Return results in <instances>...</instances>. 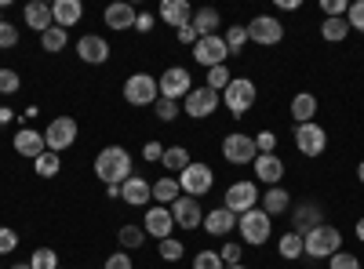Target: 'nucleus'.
<instances>
[{
    "label": "nucleus",
    "mask_w": 364,
    "mask_h": 269,
    "mask_svg": "<svg viewBox=\"0 0 364 269\" xmlns=\"http://www.w3.org/2000/svg\"><path fill=\"white\" fill-rule=\"evenodd\" d=\"M102 269H132V258H128V251H117V255H109Z\"/></svg>",
    "instance_id": "603ef678"
},
{
    "label": "nucleus",
    "mask_w": 364,
    "mask_h": 269,
    "mask_svg": "<svg viewBox=\"0 0 364 269\" xmlns=\"http://www.w3.org/2000/svg\"><path fill=\"white\" fill-rule=\"evenodd\" d=\"M273 146H277V135H273V131L255 135V149H259V153H273Z\"/></svg>",
    "instance_id": "3c124183"
},
{
    "label": "nucleus",
    "mask_w": 364,
    "mask_h": 269,
    "mask_svg": "<svg viewBox=\"0 0 364 269\" xmlns=\"http://www.w3.org/2000/svg\"><path fill=\"white\" fill-rule=\"evenodd\" d=\"M157 15H161V22H168L171 29H182V26L193 22V8L186 4V0H164Z\"/></svg>",
    "instance_id": "412c9836"
},
{
    "label": "nucleus",
    "mask_w": 364,
    "mask_h": 269,
    "mask_svg": "<svg viewBox=\"0 0 364 269\" xmlns=\"http://www.w3.org/2000/svg\"><path fill=\"white\" fill-rule=\"evenodd\" d=\"M328 265H331V269H360V262H357L353 255H346V251H336V255L328 258Z\"/></svg>",
    "instance_id": "de8ad7c7"
},
{
    "label": "nucleus",
    "mask_w": 364,
    "mask_h": 269,
    "mask_svg": "<svg viewBox=\"0 0 364 269\" xmlns=\"http://www.w3.org/2000/svg\"><path fill=\"white\" fill-rule=\"evenodd\" d=\"M357 241L364 244V219H357Z\"/></svg>",
    "instance_id": "bf43d9fd"
},
{
    "label": "nucleus",
    "mask_w": 364,
    "mask_h": 269,
    "mask_svg": "<svg viewBox=\"0 0 364 269\" xmlns=\"http://www.w3.org/2000/svg\"><path fill=\"white\" fill-rule=\"evenodd\" d=\"M15 153L18 157H29V160H37L44 149H48V142H44V135L37 131V128H22V131H15Z\"/></svg>",
    "instance_id": "6ab92c4d"
},
{
    "label": "nucleus",
    "mask_w": 364,
    "mask_h": 269,
    "mask_svg": "<svg viewBox=\"0 0 364 269\" xmlns=\"http://www.w3.org/2000/svg\"><path fill=\"white\" fill-rule=\"evenodd\" d=\"M302 248H306L310 258H331L336 251H343V233L324 222V226H317V229H310L306 236H302Z\"/></svg>",
    "instance_id": "f03ea898"
},
{
    "label": "nucleus",
    "mask_w": 364,
    "mask_h": 269,
    "mask_svg": "<svg viewBox=\"0 0 364 269\" xmlns=\"http://www.w3.org/2000/svg\"><path fill=\"white\" fill-rule=\"evenodd\" d=\"M277 251H281V258H288V262H299L302 255H306V248H302V236H299V233H284L281 241H277Z\"/></svg>",
    "instance_id": "2f4dec72"
},
{
    "label": "nucleus",
    "mask_w": 364,
    "mask_h": 269,
    "mask_svg": "<svg viewBox=\"0 0 364 269\" xmlns=\"http://www.w3.org/2000/svg\"><path fill=\"white\" fill-rule=\"evenodd\" d=\"M66 44H70V29H58V26H51L48 33L41 37V48L51 51V55H55V51H63Z\"/></svg>",
    "instance_id": "72a5a7b5"
},
{
    "label": "nucleus",
    "mask_w": 364,
    "mask_h": 269,
    "mask_svg": "<svg viewBox=\"0 0 364 269\" xmlns=\"http://www.w3.org/2000/svg\"><path fill=\"white\" fill-rule=\"evenodd\" d=\"M95 175L106 186H124L132 178V153L124 146H102L95 157Z\"/></svg>",
    "instance_id": "f257e3e1"
},
{
    "label": "nucleus",
    "mask_w": 364,
    "mask_h": 269,
    "mask_svg": "<svg viewBox=\"0 0 364 269\" xmlns=\"http://www.w3.org/2000/svg\"><path fill=\"white\" fill-rule=\"evenodd\" d=\"M11 269H33V265H29V262H15Z\"/></svg>",
    "instance_id": "052dcab7"
},
{
    "label": "nucleus",
    "mask_w": 364,
    "mask_h": 269,
    "mask_svg": "<svg viewBox=\"0 0 364 269\" xmlns=\"http://www.w3.org/2000/svg\"><path fill=\"white\" fill-rule=\"evenodd\" d=\"M223 102H226V109H230L233 116H245V113L255 106V84H252L248 77H233L230 87L223 92Z\"/></svg>",
    "instance_id": "423d86ee"
},
{
    "label": "nucleus",
    "mask_w": 364,
    "mask_h": 269,
    "mask_svg": "<svg viewBox=\"0 0 364 269\" xmlns=\"http://www.w3.org/2000/svg\"><path fill=\"white\" fill-rule=\"evenodd\" d=\"M161 164H164L171 175H182V171L190 168V149H186V146H168L164 157H161Z\"/></svg>",
    "instance_id": "c756f323"
},
{
    "label": "nucleus",
    "mask_w": 364,
    "mask_h": 269,
    "mask_svg": "<svg viewBox=\"0 0 364 269\" xmlns=\"http://www.w3.org/2000/svg\"><path fill=\"white\" fill-rule=\"evenodd\" d=\"M259 204H262V212L273 219V215H284V212H288L291 197H288V190H284V186H269V190L259 197Z\"/></svg>",
    "instance_id": "bb28decb"
},
{
    "label": "nucleus",
    "mask_w": 364,
    "mask_h": 269,
    "mask_svg": "<svg viewBox=\"0 0 364 269\" xmlns=\"http://www.w3.org/2000/svg\"><path fill=\"white\" fill-rule=\"evenodd\" d=\"M135 29H139V33H149V29H154V15H149V11H139Z\"/></svg>",
    "instance_id": "6e6d98bb"
},
{
    "label": "nucleus",
    "mask_w": 364,
    "mask_h": 269,
    "mask_svg": "<svg viewBox=\"0 0 364 269\" xmlns=\"http://www.w3.org/2000/svg\"><path fill=\"white\" fill-rule=\"evenodd\" d=\"M317 226H324V212H321V204H314V200L299 204V207H295V215H291V233L306 236V233H310V229H317Z\"/></svg>",
    "instance_id": "f3484780"
},
{
    "label": "nucleus",
    "mask_w": 364,
    "mask_h": 269,
    "mask_svg": "<svg viewBox=\"0 0 364 269\" xmlns=\"http://www.w3.org/2000/svg\"><path fill=\"white\" fill-rule=\"evenodd\" d=\"M230 80H233L230 70H226V66H215V70H208V84H204V87H211V92L219 95V92H226V87H230Z\"/></svg>",
    "instance_id": "e433bc0d"
},
{
    "label": "nucleus",
    "mask_w": 364,
    "mask_h": 269,
    "mask_svg": "<svg viewBox=\"0 0 364 269\" xmlns=\"http://www.w3.org/2000/svg\"><path fill=\"white\" fill-rule=\"evenodd\" d=\"M22 18H26V26H29V29H37L41 37H44L48 29L55 26V18H51V4H41V0H33V4H26Z\"/></svg>",
    "instance_id": "393cba45"
},
{
    "label": "nucleus",
    "mask_w": 364,
    "mask_h": 269,
    "mask_svg": "<svg viewBox=\"0 0 364 269\" xmlns=\"http://www.w3.org/2000/svg\"><path fill=\"white\" fill-rule=\"evenodd\" d=\"M77 135H80V128H77V121H73V116H55V121L48 124V131H44V142H48V149H51V153H58V157H63L66 149L77 142Z\"/></svg>",
    "instance_id": "39448f33"
},
{
    "label": "nucleus",
    "mask_w": 364,
    "mask_h": 269,
    "mask_svg": "<svg viewBox=\"0 0 364 269\" xmlns=\"http://www.w3.org/2000/svg\"><path fill=\"white\" fill-rule=\"evenodd\" d=\"M182 251H186V248H182V241H175V236L161 241V258H164V262H178V258H182Z\"/></svg>",
    "instance_id": "79ce46f5"
},
{
    "label": "nucleus",
    "mask_w": 364,
    "mask_h": 269,
    "mask_svg": "<svg viewBox=\"0 0 364 269\" xmlns=\"http://www.w3.org/2000/svg\"><path fill=\"white\" fill-rule=\"evenodd\" d=\"M219 11L215 8H193V29H197V37H215V29H219Z\"/></svg>",
    "instance_id": "cd10ccee"
},
{
    "label": "nucleus",
    "mask_w": 364,
    "mask_h": 269,
    "mask_svg": "<svg viewBox=\"0 0 364 269\" xmlns=\"http://www.w3.org/2000/svg\"><path fill=\"white\" fill-rule=\"evenodd\" d=\"M51 18H55L58 29H70V26H77L84 18V4H80V0H55V4H51Z\"/></svg>",
    "instance_id": "b1692460"
},
{
    "label": "nucleus",
    "mask_w": 364,
    "mask_h": 269,
    "mask_svg": "<svg viewBox=\"0 0 364 269\" xmlns=\"http://www.w3.org/2000/svg\"><path fill=\"white\" fill-rule=\"evenodd\" d=\"M295 149L302 157H321L324 149H328V131L310 121V124H295Z\"/></svg>",
    "instance_id": "6e6552de"
},
{
    "label": "nucleus",
    "mask_w": 364,
    "mask_h": 269,
    "mask_svg": "<svg viewBox=\"0 0 364 269\" xmlns=\"http://www.w3.org/2000/svg\"><path fill=\"white\" fill-rule=\"evenodd\" d=\"M255 178L269 190V186H281V178H284V160L277 157V153H259L255 157Z\"/></svg>",
    "instance_id": "2eb2a0df"
},
{
    "label": "nucleus",
    "mask_w": 364,
    "mask_h": 269,
    "mask_svg": "<svg viewBox=\"0 0 364 269\" xmlns=\"http://www.w3.org/2000/svg\"><path fill=\"white\" fill-rule=\"evenodd\" d=\"M226 269H248V265H226Z\"/></svg>",
    "instance_id": "e2e57ef3"
},
{
    "label": "nucleus",
    "mask_w": 364,
    "mask_h": 269,
    "mask_svg": "<svg viewBox=\"0 0 364 269\" xmlns=\"http://www.w3.org/2000/svg\"><path fill=\"white\" fill-rule=\"evenodd\" d=\"M223 40H226V48H230V55H233V51H240V48H245V44H248V26H233V29H230V33L223 37Z\"/></svg>",
    "instance_id": "58836bf2"
},
{
    "label": "nucleus",
    "mask_w": 364,
    "mask_h": 269,
    "mask_svg": "<svg viewBox=\"0 0 364 269\" xmlns=\"http://www.w3.org/2000/svg\"><path fill=\"white\" fill-rule=\"evenodd\" d=\"M0 22H4V18H0Z\"/></svg>",
    "instance_id": "0e129e2a"
},
{
    "label": "nucleus",
    "mask_w": 364,
    "mask_h": 269,
    "mask_svg": "<svg viewBox=\"0 0 364 269\" xmlns=\"http://www.w3.org/2000/svg\"><path fill=\"white\" fill-rule=\"evenodd\" d=\"M18 248V233L8 229V226H0V255H11Z\"/></svg>",
    "instance_id": "49530a36"
},
{
    "label": "nucleus",
    "mask_w": 364,
    "mask_h": 269,
    "mask_svg": "<svg viewBox=\"0 0 364 269\" xmlns=\"http://www.w3.org/2000/svg\"><path fill=\"white\" fill-rule=\"evenodd\" d=\"M120 200H124V204H132V207H142V204H149V200H154V186H149L146 178L132 175L128 182L120 186Z\"/></svg>",
    "instance_id": "5701e85b"
},
{
    "label": "nucleus",
    "mask_w": 364,
    "mask_h": 269,
    "mask_svg": "<svg viewBox=\"0 0 364 269\" xmlns=\"http://www.w3.org/2000/svg\"><path fill=\"white\" fill-rule=\"evenodd\" d=\"M175 37H178V44H190V48H193V44L200 40L193 26H182V29H175Z\"/></svg>",
    "instance_id": "864d4df0"
},
{
    "label": "nucleus",
    "mask_w": 364,
    "mask_h": 269,
    "mask_svg": "<svg viewBox=\"0 0 364 269\" xmlns=\"http://www.w3.org/2000/svg\"><path fill=\"white\" fill-rule=\"evenodd\" d=\"M277 8H281V11H295L299 0H277Z\"/></svg>",
    "instance_id": "13d9d810"
},
{
    "label": "nucleus",
    "mask_w": 364,
    "mask_h": 269,
    "mask_svg": "<svg viewBox=\"0 0 364 269\" xmlns=\"http://www.w3.org/2000/svg\"><path fill=\"white\" fill-rule=\"evenodd\" d=\"M223 157H226L230 164H255V157H259V149H255V138L240 135V131L226 135V138H223Z\"/></svg>",
    "instance_id": "ddd939ff"
},
{
    "label": "nucleus",
    "mask_w": 364,
    "mask_h": 269,
    "mask_svg": "<svg viewBox=\"0 0 364 269\" xmlns=\"http://www.w3.org/2000/svg\"><path fill=\"white\" fill-rule=\"evenodd\" d=\"M157 87H161V99H171V102H178V99H186V95L193 92V77H190V70L171 66V70H164V73H161Z\"/></svg>",
    "instance_id": "1a4fd4ad"
},
{
    "label": "nucleus",
    "mask_w": 364,
    "mask_h": 269,
    "mask_svg": "<svg viewBox=\"0 0 364 269\" xmlns=\"http://www.w3.org/2000/svg\"><path fill=\"white\" fill-rule=\"evenodd\" d=\"M29 265L33 269H58V255L51 248H37L33 255H29Z\"/></svg>",
    "instance_id": "4c0bfd02"
},
{
    "label": "nucleus",
    "mask_w": 364,
    "mask_h": 269,
    "mask_svg": "<svg viewBox=\"0 0 364 269\" xmlns=\"http://www.w3.org/2000/svg\"><path fill=\"white\" fill-rule=\"evenodd\" d=\"M321 11H324V18H346L350 4L346 0H321Z\"/></svg>",
    "instance_id": "37998d69"
},
{
    "label": "nucleus",
    "mask_w": 364,
    "mask_h": 269,
    "mask_svg": "<svg viewBox=\"0 0 364 269\" xmlns=\"http://www.w3.org/2000/svg\"><path fill=\"white\" fill-rule=\"evenodd\" d=\"M193 58L204 66V70H215V66H226V58H230V48L226 40L215 33V37H200L193 44Z\"/></svg>",
    "instance_id": "9d476101"
},
{
    "label": "nucleus",
    "mask_w": 364,
    "mask_h": 269,
    "mask_svg": "<svg viewBox=\"0 0 364 269\" xmlns=\"http://www.w3.org/2000/svg\"><path fill=\"white\" fill-rule=\"evenodd\" d=\"M178 178V190H182V197H204L211 186H215V171H211L208 164H197V160H190V168L182 171V175H175Z\"/></svg>",
    "instance_id": "7ed1b4c3"
},
{
    "label": "nucleus",
    "mask_w": 364,
    "mask_h": 269,
    "mask_svg": "<svg viewBox=\"0 0 364 269\" xmlns=\"http://www.w3.org/2000/svg\"><path fill=\"white\" fill-rule=\"evenodd\" d=\"M77 55H80V62H87V66H102L109 58V44L102 37H95V33H87V37L77 40Z\"/></svg>",
    "instance_id": "aec40b11"
},
{
    "label": "nucleus",
    "mask_w": 364,
    "mask_h": 269,
    "mask_svg": "<svg viewBox=\"0 0 364 269\" xmlns=\"http://www.w3.org/2000/svg\"><path fill=\"white\" fill-rule=\"evenodd\" d=\"M18 87H22V80L15 70H0V95H15Z\"/></svg>",
    "instance_id": "c03bdc74"
},
{
    "label": "nucleus",
    "mask_w": 364,
    "mask_h": 269,
    "mask_svg": "<svg viewBox=\"0 0 364 269\" xmlns=\"http://www.w3.org/2000/svg\"><path fill=\"white\" fill-rule=\"evenodd\" d=\"M240 241H245V244H252V248H259V244H266L269 241V215L262 212V207H252V212H245V215H240Z\"/></svg>",
    "instance_id": "0eeeda50"
},
{
    "label": "nucleus",
    "mask_w": 364,
    "mask_h": 269,
    "mask_svg": "<svg viewBox=\"0 0 364 269\" xmlns=\"http://www.w3.org/2000/svg\"><path fill=\"white\" fill-rule=\"evenodd\" d=\"M161 157H164V146H161L157 138L142 146V160H149V164H154V160H161Z\"/></svg>",
    "instance_id": "8fccbe9b"
},
{
    "label": "nucleus",
    "mask_w": 364,
    "mask_h": 269,
    "mask_svg": "<svg viewBox=\"0 0 364 269\" xmlns=\"http://www.w3.org/2000/svg\"><path fill=\"white\" fill-rule=\"evenodd\" d=\"M135 18H139V11L132 4H124V0L106 8V26L109 29H120V33H124V29H135Z\"/></svg>",
    "instance_id": "a878e982"
},
{
    "label": "nucleus",
    "mask_w": 364,
    "mask_h": 269,
    "mask_svg": "<svg viewBox=\"0 0 364 269\" xmlns=\"http://www.w3.org/2000/svg\"><path fill=\"white\" fill-rule=\"evenodd\" d=\"M346 26H350V29H357V33H364V0L350 4V11H346Z\"/></svg>",
    "instance_id": "a18cd8bd"
},
{
    "label": "nucleus",
    "mask_w": 364,
    "mask_h": 269,
    "mask_svg": "<svg viewBox=\"0 0 364 269\" xmlns=\"http://www.w3.org/2000/svg\"><path fill=\"white\" fill-rule=\"evenodd\" d=\"M11 121H15V113L8 106H0V124H11Z\"/></svg>",
    "instance_id": "4d7b16f0"
},
{
    "label": "nucleus",
    "mask_w": 364,
    "mask_h": 269,
    "mask_svg": "<svg viewBox=\"0 0 364 269\" xmlns=\"http://www.w3.org/2000/svg\"><path fill=\"white\" fill-rule=\"evenodd\" d=\"M193 269H226V262H223L219 251H200V255L193 258Z\"/></svg>",
    "instance_id": "ea45409f"
},
{
    "label": "nucleus",
    "mask_w": 364,
    "mask_h": 269,
    "mask_svg": "<svg viewBox=\"0 0 364 269\" xmlns=\"http://www.w3.org/2000/svg\"><path fill=\"white\" fill-rule=\"evenodd\" d=\"M211 236H226V233H233L237 229V215L230 212V207H211V212L204 215V222H200Z\"/></svg>",
    "instance_id": "4be33fe9"
},
{
    "label": "nucleus",
    "mask_w": 364,
    "mask_h": 269,
    "mask_svg": "<svg viewBox=\"0 0 364 269\" xmlns=\"http://www.w3.org/2000/svg\"><path fill=\"white\" fill-rule=\"evenodd\" d=\"M291 116H295V124H310L314 116H317V99L310 92H299L291 99Z\"/></svg>",
    "instance_id": "c85d7f7f"
},
{
    "label": "nucleus",
    "mask_w": 364,
    "mask_h": 269,
    "mask_svg": "<svg viewBox=\"0 0 364 269\" xmlns=\"http://www.w3.org/2000/svg\"><path fill=\"white\" fill-rule=\"evenodd\" d=\"M178 197H182V190H178V178H175V175L154 182V200H157V204H168V207H171Z\"/></svg>",
    "instance_id": "7c9ffc66"
},
{
    "label": "nucleus",
    "mask_w": 364,
    "mask_h": 269,
    "mask_svg": "<svg viewBox=\"0 0 364 269\" xmlns=\"http://www.w3.org/2000/svg\"><path fill=\"white\" fill-rule=\"evenodd\" d=\"M321 37H324V40H331V44L346 40V37H350V26H346V18H324V26H321Z\"/></svg>",
    "instance_id": "473e14b6"
},
{
    "label": "nucleus",
    "mask_w": 364,
    "mask_h": 269,
    "mask_svg": "<svg viewBox=\"0 0 364 269\" xmlns=\"http://www.w3.org/2000/svg\"><path fill=\"white\" fill-rule=\"evenodd\" d=\"M248 40L262 44V48H273V44H281L284 40V26L273 18V15H255L248 22Z\"/></svg>",
    "instance_id": "9b49d317"
},
{
    "label": "nucleus",
    "mask_w": 364,
    "mask_h": 269,
    "mask_svg": "<svg viewBox=\"0 0 364 269\" xmlns=\"http://www.w3.org/2000/svg\"><path fill=\"white\" fill-rule=\"evenodd\" d=\"M182 109H186V116H193V121L215 116V109H219V95L211 92V87H193V92L182 99Z\"/></svg>",
    "instance_id": "4468645a"
},
{
    "label": "nucleus",
    "mask_w": 364,
    "mask_h": 269,
    "mask_svg": "<svg viewBox=\"0 0 364 269\" xmlns=\"http://www.w3.org/2000/svg\"><path fill=\"white\" fill-rule=\"evenodd\" d=\"M161 99V87L149 73H132L124 80V102L128 106H154Z\"/></svg>",
    "instance_id": "20e7f679"
},
{
    "label": "nucleus",
    "mask_w": 364,
    "mask_h": 269,
    "mask_svg": "<svg viewBox=\"0 0 364 269\" xmlns=\"http://www.w3.org/2000/svg\"><path fill=\"white\" fill-rule=\"evenodd\" d=\"M154 109H157V121H164V124H171L178 116V102H171V99H157Z\"/></svg>",
    "instance_id": "a19ab883"
},
{
    "label": "nucleus",
    "mask_w": 364,
    "mask_h": 269,
    "mask_svg": "<svg viewBox=\"0 0 364 269\" xmlns=\"http://www.w3.org/2000/svg\"><path fill=\"white\" fill-rule=\"evenodd\" d=\"M168 212H171L175 226H182V229H197V226L204 222V212H200V204H197L193 197H178Z\"/></svg>",
    "instance_id": "dca6fc26"
},
{
    "label": "nucleus",
    "mask_w": 364,
    "mask_h": 269,
    "mask_svg": "<svg viewBox=\"0 0 364 269\" xmlns=\"http://www.w3.org/2000/svg\"><path fill=\"white\" fill-rule=\"evenodd\" d=\"M18 44V29L11 22H0V48H15Z\"/></svg>",
    "instance_id": "09e8293b"
},
{
    "label": "nucleus",
    "mask_w": 364,
    "mask_h": 269,
    "mask_svg": "<svg viewBox=\"0 0 364 269\" xmlns=\"http://www.w3.org/2000/svg\"><path fill=\"white\" fill-rule=\"evenodd\" d=\"M142 229H146V233H154L157 241H168L171 229H175V219H171V212H168L164 204H154V207L146 212V219H142Z\"/></svg>",
    "instance_id": "a211bd4d"
},
{
    "label": "nucleus",
    "mask_w": 364,
    "mask_h": 269,
    "mask_svg": "<svg viewBox=\"0 0 364 269\" xmlns=\"http://www.w3.org/2000/svg\"><path fill=\"white\" fill-rule=\"evenodd\" d=\"M357 178H360V186H364V160H360V168H357Z\"/></svg>",
    "instance_id": "680f3d73"
},
{
    "label": "nucleus",
    "mask_w": 364,
    "mask_h": 269,
    "mask_svg": "<svg viewBox=\"0 0 364 269\" xmlns=\"http://www.w3.org/2000/svg\"><path fill=\"white\" fill-rule=\"evenodd\" d=\"M219 255H223V262H226V265H240V244H226Z\"/></svg>",
    "instance_id": "5fc2aeb1"
},
{
    "label": "nucleus",
    "mask_w": 364,
    "mask_h": 269,
    "mask_svg": "<svg viewBox=\"0 0 364 269\" xmlns=\"http://www.w3.org/2000/svg\"><path fill=\"white\" fill-rule=\"evenodd\" d=\"M223 207H230L233 215L252 212V207H259V186L255 182H233L223 197Z\"/></svg>",
    "instance_id": "f8f14e48"
},
{
    "label": "nucleus",
    "mask_w": 364,
    "mask_h": 269,
    "mask_svg": "<svg viewBox=\"0 0 364 269\" xmlns=\"http://www.w3.org/2000/svg\"><path fill=\"white\" fill-rule=\"evenodd\" d=\"M58 164H63V160H58V153H51V149H44V153L33 160V168H37L41 178H55L58 175Z\"/></svg>",
    "instance_id": "c9c22d12"
},
{
    "label": "nucleus",
    "mask_w": 364,
    "mask_h": 269,
    "mask_svg": "<svg viewBox=\"0 0 364 269\" xmlns=\"http://www.w3.org/2000/svg\"><path fill=\"white\" fill-rule=\"evenodd\" d=\"M120 248H124V251H132V248H142L146 244V229L142 226H120Z\"/></svg>",
    "instance_id": "f704fd0d"
}]
</instances>
